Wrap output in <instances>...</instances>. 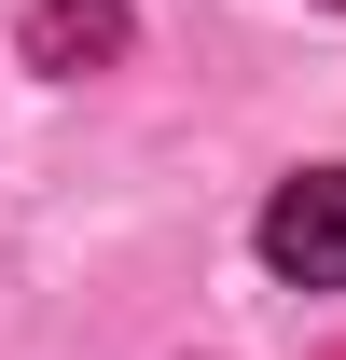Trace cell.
I'll list each match as a JSON object with an SVG mask.
<instances>
[{"mask_svg":"<svg viewBox=\"0 0 346 360\" xmlns=\"http://www.w3.org/2000/svg\"><path fill=\"white\" fill-rule=\"evenodd\" d=\"M263 264L291 291H346V167H305L263 194Z\"/></svg>","mask_w":346,"mask_h":360,"instance_id":"6da1fadb","label":"cell"},{"mask_svg":"<svg viewBox=\"0 0 346 360\" xmlns=\"http://www.w3.org/2000/svg\"><path fill=\"white\" fill-rule=\"evenodd\" d=\"M111 56H125V0H28V70L84 84V70H111Z\"/></svg>","mask_w":346,"mask_h":360,"instance_id":"7a4b0ae2","label":"cell"},{"mask_svg":"<svg viewBox=\"0 0 346 360\" xmlns=\"http://www.w3.org/2000/svg\"><path fill=\"white\" fill-rule=\"evenodd\" d=\"M333 14H346V0H333Z\"/></svg>","mask_w":346,"mask_h":360,"instance_id":"3957f363","label":"cell"}]
</instances>
